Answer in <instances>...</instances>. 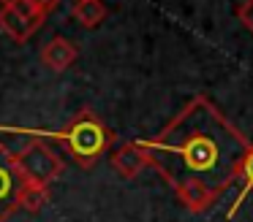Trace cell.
<instances>
[{"label":"cell","mask_w":253,"mask_h":222,"mask_svg":"<svg viewBox=\"0 0 253 222\" xmlns=\"http://www.w3.org/2000/svg\"><path fill=\"white\" fill-rule=\"evenodd\" d=\"M251 144L253 141H248V135L204 95L185 103L158 135L142 141L153 171L161 173L171 190L185 182H199L215 198L240 179Z\"/></svg>","instance_id":"6da1fadb"},{"label":"cell","mask_w":253,"mask_h":222,"mask_svg":"<svg viewBox=\"0 0 253 222\" xmlns=\"http://www.w3.org/2000/svg\"><path fill=\"white\" fill-rule=\"evenodd\" d=\"M44 138L60 141V146L71 155V160L82 168H93L115 144V133L93 108L77 111L68 119L66 127L55 130V133H44Z\"/></svg>","instance_id":"7a4b0ae2"},{"label":"cell","mask_w":253,"mask_h":222,"mask_svg":"<svg viewBox=\"0 0 253 222\" xmlns=\"http://www.w3.org/2000/svg\"><path fill=\"white\" fill-rule=\"evenodd\" d=\"M28 179L14 162V155L0 144V222H6L14 211L19 209L22 190Z\"/></svg>","instance_id":"3957f363"},{"label":"cell","mask_w":253,"mask_h":222,"mask_svg":"<svg viewBox=\"0 0 253 222\" xmlns=\"http://www.w3.org/2000/svg\"><path fill=\"white\" fill-rule=\"evenodd\" d=\"M46 16L33 3H14V5H0V30L17 43H25L41 25Z\"/></svg>","instance_id":"277c9868"},{"label":"cell","mask_w":253,"mask_h":222,"mask_svg":"<svg viewBox=\"0 0 253 222\" xmlns=\"http://www.w3.org/2000/svg\"><path fill=\"white\" fill-rule=\"evenodd\" d=\"M112 168L123 179H136L144 168H153V162H150V155L142 146V141H126L112 155Z\"/></svg>","instance_id":"5b68a950"},{"label":"cell","mask_w":253,"mask_h":222,"mask_svg":"<svg viewBox=\"0 0 253 222\" xmlns=\"http://www.w3.org/2000/svg\"><path fill=\"white\" fill-rule=\"evenodd\" d=\"M77 57H79V49L63 35H55L52 41H46L44 46H41V63H44L49 70H55V73L68 70L74 63H77Z\"/></svg>","instance_id":"8992f818"},{"label":"cell","mask_w":253,"mask_h":222,"mask_svg":"<svg viewBox=\"0 0 253 222\" xmlns=\"http://www.w3.org/2000/svg\"><path fill=\"white\" fill-rule=\"evenodd\" d=\"M174 195L191 214H202V211H207L210 206L218 200L204 184H199V182H185V184H180V187H174Z\"/></svg>","instance_id":"52a82bcc"},{"label":"cell","mask_w":253,"mask_h":222,"mask_svg":"<svg viewBox=\"0 0 253 222\" xmlns=\"http://www.w3.org/2000/svg\"><path fill=\"white\" fill-rule=\"evenodd\" d=\"M71 14L82 27L93 30V27H98L106 19V5H104V0H77Z\"/></svg>","instance_id":"ba28073f"},{"label":"cell","mask_w":253,"mask_h":222,"mask_svg":"<svg viewBox=\"0 0 253 222\" xmlns=\"http://www.w3.org/2000/svg\"><path fill=\"white\" fill-rule=\"evenodd\" d=\"M46 203H49V187H46V184H39V182H25L19 209L33 211V214H36V211H41Z\"/></svg>","instance_id":"9c48e42d"},{"label":"cell","mask_w":253,"mask_h":222,"mask_svg":"<svg viewBox=\"0 0 253 222\" xmlns=\"http://www.w3.org/2000/svg\"><path fill=\"white\" fill-rule=\"evenodd\" d=\"M240 179H242V192H240V198H237L234 203H231V211H229V217H234V211L240 209V203L245 200V195H248V192H253V144H251V149H248L245 160H242Z\"/></svg>","instance_id":"30bf717a"},{"label":"cell","mask_w":253,"mask_h":222,"mask_svg":"<svg viewBox=\"0 0 253 222\" xmlns=\"http://www.w3.org/2000/svg\"><path fill=\"white\" fill-rule=\"evenodd\" d=\"M237 16H240V25L245 27L248 32H253V0H242L237 5Z\"/></svg>","instance_id":"8fae6325"},{"label":"cell","mask_w":253,"mask_h":222,"mask_svg":"<svg viewBox=\"0 0 253 222\" xmlns=\"http://www.w3.org/2000/svg\"><path fill=\"white\" fill-rule=\"evenodd\" d=\"M30 3H33V8H39L44 16H49L52 11H55L57 5H60V0H30Z\"/></svg>","instance_id":"7c38bea8"},{"label":"cell","mask_w":253,"mask_h":222,"mask_svg":"<svg viewBox=\"0 0 253 222\" xmlns=\"http://www.w3.org/2000/svg\"><path fill=\"white\" fill-rule=\"evenodd\" d=\"M14 3H30V0H0V5H14Z\"/></svg>","instance_id":"4fadbf2b"}]
</instances>
